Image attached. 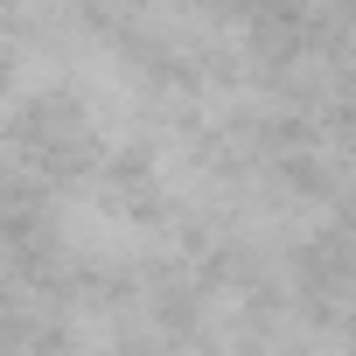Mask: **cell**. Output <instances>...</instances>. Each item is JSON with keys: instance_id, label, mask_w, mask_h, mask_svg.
Wrapping results in <instances>:
<instances>
[{"instance_id": "6da1fadb", "label": "cell", "mask_w": 356, "mask_h": 356, "mask_svg": "<svg viewBox=\"0 0 356 356\" xmlns=\"http://www.w3.org/2000/svg\"><path fill=\"white\" fill-rule=\"evenodd\" d=\"M49 231H56V245H63L77 266H91V273H119V266H133V259H147V252L161 245L154 217H147L126 189H112L105 175H84V182H70V189L49 196Z\"/></svg>"}]
</instances>
